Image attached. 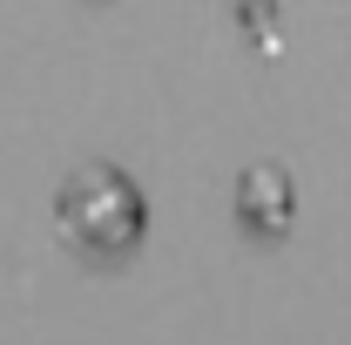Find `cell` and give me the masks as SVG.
<instances>
[{"label": "cell", "mask_w": 351, "mask_h": 345, "mask_svg": "<svg viewBox=\"0 0 351 345\" xmlns=\"http://www.w3.org/2000/svg\"><path fill=\"white\" fill-rule=\"evenodd\" d=\"M237 197H243V210L257 216V223H277V216L291 210V183H284L277 170H263V163L237 183Z\"/></svg>", "instance_id": "cell-2"}, {"label": "cell", "mask_w": 351, "mask_h": 345, "mask_svg": "<svg viewBox=\"0 0 351 345\" xmlns=\"http://www.w3.org/2000/svg\"><path fill=\"white\" fill-rule=\"evenodd\" d=\"M61 216H68V230L88 237V244H122V237H135V223H142V197H135V183L122 170L82 163V170L61 183Z\"/></svg>", "instance_id": "cell-1"}]
</instances>
